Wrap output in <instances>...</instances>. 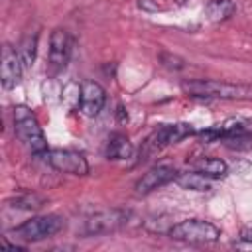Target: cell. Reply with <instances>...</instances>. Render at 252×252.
Segmentation results:
<instances>
[{
	"label": "cell",
	"mask_w": 252,
	"mask_h": 252,
	"mask_svg": "<svg viewBox=\"0 0 252 252\" xmlns=\"http://www.w3.org/2000/svg\"><path fill=\"white\" fill-rule=\"evenodd\" d=\"M14 132L18 136V140L26 148H30L35 156H41L47 150L45 134L39 126V120L28 106L20 104L14 108Z\"/></svg>",
	"instance_id": "obj_2"
},
{
	"label": "cell",
	"mask_w": 252,
	"mask_h": 252,
	"mask_svg": "<svg viewBox=\"0 0 252 252\" xmlns=\"http://www.w3.org/2000/svg\"><path fill=\"white\" fill-rule=\"evenodd\" d=\"M189 167L193 171H199L211 179H217V177H224L228 173V165L226 161L219 159V158H209V156H201V158H193L189 159Z\"/></svg>",
	"instance_id": "obj_12"
},
{
	"label": "cell",
	"mask_w": 252,
	"mask_h": 252,
	"mask_svg": "<svg viewBox=\"0 0 252 252\" xmlns=\"http://www.w3.org/2000/svg\"><path fill=\"white\" fill-rule=\"evenodd\" d=\"M43 161L59 171V173H67V175H87L89 173V163L85 159L83 154L75 152V150H61V148H55V150H45L41 154Z\"/></svg>",
	"instance_id": "obj_7"
},
{
	"label": "cell",
	"mask_w": 252,
	"mask_h": 252,
	"mask_svg": "<svg viewBox=\"0 0 252 252\" xmlns=\"http://www.w3.org/2000/svg\"><path fill=\"white\" fill-rule=\"evenodd\" d=\"M73 53V37L69 35L67 30L55 28L49 35V67L51 71L63 69Z\"/></svg>",
	"instance_id": "obj_8"
},
{
	"label": "cell",
	"mask_w": 252,
	"mask_h": 252,
	"mask_svg": "<svg viewBox=\"0 0 252 252\" xmlns=\"http://www.w3.org/2000/svg\"><path fill=\"white\" fill-rule=\"evenodd\" d=\"M104 102H106V93H104V89L98 83L85 81L81 85V104H79L81 114L93 118V116H96L102 110Z\"/></svg>",
	"instance_id": "obj_11"
},
{
	"label": "cell",
	"mask_w": 252,
	"mask_h": 252,
	"mask_svg": "<svg viewBox=\"0 0 252 252\" xmlns=\"http://www.w3.org/2000/svg\"><path fill=\"white\" fill-rule=\"evenodd\" d=\"M181 89L195 98L252 100V85H236L222 81H183Z\"/></svg>",
	"instance_id": "obj_1"
},
{
	"label": "cell",
	"mask_w": 252,
	"mask_h": 252,
	"mask_svg": "<svg viewBox=\"0 0 252 252\" xmlns=\"http://www.w3.org/2000/svg\"><path fill=\"white\" fill-rule=\"evenodd\" d=\"M130 220V211L124 209H104L89 215L83 222V234L85 236H102L112 234L126 226Z\"/></svg>",
	"instance_id": "obj_6"
},
{
	"label": "cell",
	"mask_w": 252,
	"mask_h": 252,
	"mask_svg": "<svg viewBox=\"0 0 252 252\" xmlns=\"http://www.w3.org/2000/svg\"><path fill=\"white\" fill-rule=\"evenodd\" d=\"M220 130V140L252 136V118H226L222 124H217Z\"/></svg>",
	"instance_id": "obj_14"
},
{
	"label": "cell",
	"mask_w": 252,
	"mask_h": 252,
	"mask_svg": "<svg viewBox=\"0 0 252 252\" xmlns=\"http://www.w3.org/2000/svg\"><path fill=\"white\" fill-rule=\"evenodd\" d=\"M195 134H197V130L187 122L163 124V126H159L158 130H154L146 138V142L142 146V152H140V158L148 159L156 152H159V150H163V148H167L171 144H177V142H181V140H185L189 136H195Z\"/></svg>",
	"instance_id": "obj_3"
},
{
	"label": "cell",
	"mask_w": 252,
	"mask_h": 252,
	"mask_svg": "<svg viewBox=\"0 0 252 252\" xmlns=\"http://www.w3.org/2000/svg\"><path fill=\"white\" fill-rule=\"evenodd\" d=\"M37 37H39L37 32H33V33H28L20 41L18 53H20V59H22L24 69H32L33 67V61H35V55H37Z\"/></svg>",
	"instance_id": "obj_17"
},
{
	"label": "cell",
	"mask_w": 252,
	"mask_h": 252,
	"mask_svg": "<svg viewBox=\"0 0 252 252\" xmlns=\"http://www.w3.org/2000/svg\"><path fill=\"white\" fill-rule=\"evenodd\" d=\"M106 158L112 161H122V159H130L134 156V146L132 142L124 136V134H112L106 142V150H104Z\"/></svg>",
	"instance_id": "obj_13"
},
{
	"label": "cell",
	"mask_w": 252,
	"mask_h": 252,
	"mask_svg": "<svg viewBox=\"0 0 252 252\" xmlns=\"http://www.w3.org/2000/svg\"><path fill=\"white\" fill-rule=\"evenodd\" d=\"M236 12L232 0H209L205 6V14L211 22H224Z\"/></svg>",
	"instance_id": "obj_16"
},
{
	"label": "cell",
	"mask_w": 252,
	"mask_h": 252,
	"mask_svg": "<svg viewBox=\"0 0 252 252\" xmlns=\"http://www.w3.org/2000/svg\"><path fill=\"white\" fill-rule=\"evenodd\" d=\"M24 73V65L20 53L12 49L8 43L2 47V63H0V83L4 89H14Z\"/></svg>",
	"instance_id": "obj_10"
},
{
	"label": "cell",
	"mask_w": 252,
	"mask_h": 252,
	"mask_svg": "<svg viewBox=\"0 0 252 252\" xmlns=\"http://www.w3.org/2000/svg\"><path fill=\"white\" fill-rule=\"evenodd\" d=\"M43 203H45V199L35 195V193H22V195H16L14 199L8 201L10 207L22 209V211H37L43 207Z\"/></svg>",
	"instance_id": "obj_18"
},
{
	"label": "cell",
	"mask_w": 252,
	"mask_h": 252,
	"mask_svg": "<svg viewBox=\"0 0 252 252\" xmlns=\"http://www.w3.org/2000/svg\"><path fill=\"white\" fill-rule=\"evenodd\" d=\"M2 248H10V250H24V246H18V244H10L6 240H2Z\"/></svg>",
	"instance_id": "obj_23"
},
{
	"label": "cell",
	"mask_w": 252,
	"mask_h": 252,
	"mask_svg": "<svg viewBox=\"0 0 252 252\" xmlns=\"http://www.w3.org/2000/svg\"><path fill=\"white\" fill-rule=\"evenodd\" d=\"M173 2H175V4H177V6H183V4H187V2H189V0H173Z\"/></svg>",
	"instance_id": "obj_24"
},
{
	"label": "cell",
	"mask_w": 252,
	"mask_h": 252,
	"mask_svg": "<svg viewBox=\"0 0 252 252\" xmlns=\"http://www.w3.org/2000/svg\"><path fill=\"white\" fill-rule=\"evenodd\" d=\"M238 238H242V240H250V242H252V228H242Z\"/></svg>",
	"instance_id": "obj_22"
},
{
	"label": "cell",
	"mask_w": 252,
	"mask_h": 252,
	"mask_svg": "<svg viewBox=\"0 0 252 252\" xmlns=\"http://www.w3.org/2000/svg\"><path fill=\"white\" fill-rule=\"evenodd\" d=\"M63 100L67 102V106H79L81 104V87L79 85H75V83H71V85H67L65 89H63Z\"/></svg>",
	"instance_id": "obj_19"
},
{
	"label": "cell",
	"mask_w": 252,
	"mask_h": 252,
	"mask_svg": "<svg viewBox=\"0 0 252 252\" xmlns=\"http://www.w3.org/2000/svg\"><path fill=\"white\" fill-rule=\"evenodd\" d=\"M65 226V219L59 215H39L24 220L16 228H12V234L16 238H22L26 242H37L47 236L57 234Z\"/></svg>",
	"instance_id": "obj_5"
},
{
	"label": "cell",
	"mask_w": 252,
	"mask_h": 252,
	"mask_svg": "<svg viewBox=\"0 0 252 252\" xmlns=\"http://www.w3.org/2000/svg\"><path fill=\"white\" fill-rule=\"evenodd\" d=\"M169 238L179 240V242H189V244H209L217 242L220 236L219 226H215L209 220L203 219H187L177 224H173L167 230Z\"/></svg>",
	"instance_id": "obj_4"
},
{
	"label": "cell",
	"mask_w": 252,
	"mask_h": 252,
	"mask_svg": "<svg viewBox=\"0 0 252 252\" xmlns=\"http://www.w3.org/2000/svg\"><path fill=\"white\" fill-rule=\"evenodd\" d=\"M159 59H161L163 67L173 69V71H179V69H183V67H185V61H183L181 57H177V55H171V53H161V55H159Z\"/></svg>",
	"instance_id": "obj_20"
},
{
	"label": "cell",
	"mask_w": 252,
	"mask_h": 252,
	"mask_svg": "<svg viewBox=\"0 0 252 252\" xmlns=\"http://www.w3.org/2000/svg\"><path fill=\"white\" fill-rule=\"evenodd\" d=\"M177 169L173 165H154L152 169H148L134 185L136 193L138 195H148L152 191H156L158 187H163L167 185L169 181H175L177 177Z\"/></svg>",
	"instance_id": "obj_9"
},
{
	"label": "cell",
	"mask_w": 252,
	"mask_h": 252,
	"mask_svg": "<svg viewBox=\"0 0 252 252\" xmlns=\"http://www.w3.org/2000/svg\"><path fill=\"white\" fill-rule=\"evenodd\" d=\"M175 183L183 189H189V191H199V193H205V191H211L213 189V181L211 177L199 173V171H189V173H177L175 177Z\"/></svg>",
	"instance_id": "obj_15"
},
{
	"label": "cell",
	"mask_w": 252,
	"mask_h": 252,
	"mask_svg": "<svg viewBox=\"0 0 252 252\" xmlns=\"http://www.w3.org/2000/svg\"><path fill=\"white\" fill-rule=\"evenodd\" d=\"M138 8H142L146 12H158V10H161L159 4L154 2V0H138Z\"/></svg>",
	"instance_id": "obj_21"
}]
</instances>
